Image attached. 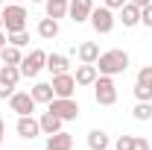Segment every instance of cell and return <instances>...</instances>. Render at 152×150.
I'll return each mask as SVG.
<instances>
[{
	"label": "cell",
	"mask_w": 152,
	"mask_h": 150,
	"mask_svg": "<svg viewBox=\"0 0 152 150\" xmlns=\"http://www.w3.org/2000/svg\"><path fill=\"white\" fill-rule=\"evenodd\" d=\"M96 71L105 76H117V74H126L129 71V53L126 50H120V47H114V50H105V53H99V59L94 62Z\"/></svg>",
	"instance_id": "6da1fadb"
},
{
	"label": "cell",
	"mask_w": 152,
	"mask_h": 150,
	"mask_svg": "<svg viewBox=\"0 0 152 150\" xmlns=\"http://www.w3.org/2000/svg\"><path fill=\"white\" fill-rule=\"evenodd\" d=\"M108 150H111V147H108Z\"/></svg>",
	"instance_id": "f35d334b"
},
{
	"label": "cell",
	"mask_w": 152,
	"mask_h": 150,
	"mask_svg": "<svg viewBox=\"0 0 152 150\" xmlns=\"http://www.w3.org/2000/svg\"><path fill=\"white\" fill-rule=\"evenodd\" d=\"M6 41H9V38H6V33H3V30H0V50L6 47Z\"/></svg>",
	"instance_id": "d6a6232c"
},
{
	"label": "cell",
	"mask_w": 152,
	"mask_h": 150,
	"mask_svg": "<svg viewBox=\"0 0 152 150\" xmlns=\"http://www.w3.org/2000/svg\"><path fill=\"white\" fill-rule=\"evenodd\" d=\"M140 24H143V27H149V30H152V3H149V6H143V9H140Z\"/></svg>",
	"instance_id": "83f0119b"
},
{
	"label": "cell",
	"mask_w": 152,
	"mask_h": 150,
	"mask_svg": "<svg viewBox=\"0 0 152 150\" xmlns=\"http://www.w3.org/2000/svg\"><path fill=\"white\" fill-rule=\"evenodd\" d=\"M137 85H146V88H152V65H143L140 71H137V79H134Z\"/></svg>",
	"instance_id": "d4e9b609"
},
{
	"label": "cell",
	"mask_w": 152,
	"mask_h": 150,
	"mask_svg": "<svg viewBox=\"0 0 152 150\" xmlns=\"http://www.w3.org/2000/svg\"><path fill=\"white\" fill-rule=\"evenodd\" d=\"M0 6H3V0H0Z\"/></svg>",
	"instance_id": "74e56055"
},
{
	"label": "cell",
	"mask_w": 152,
	"mask_h": 150,
	"mask_svg": "<svg viewBox=\"0 0 152 150\" xmlns=\"http://www.w3.org/2000/svg\"><path fill=\"white\" fill-rule=\"evenodd\" d=\"M0 30H3V15H0Z\"/></svg>",
	"instance_id": "e575fe53"
},
{
	"label": "cell",
	"mask_w": 152,
	"mask_h": 150,
	"mask_svg": "<svg viewBox=\"0 0 152 150\" xmlns=\"http://www.w3.org/2000/svg\"><path fill=\"white\" fill-rule=\"evenodd\" d=\"M29 94H32L35 103H50V100L56 97V94H53V82H35Z\"/></svg>",
	"instance_id": "ffe728a7"
},
{
	"label": "cell",
	"mask_w": 152,
	"mask_h": 150,
	"mask_svg": "<svg viewBox=\"0 0 152 150\" xmlns=\"http://www.w3.org/2000/svg\"><path fill=\"white\" fill-rule=\"evenodd\" d=\"M38 36L44 38V41H53V38L58 36V21H56V18H47V15H44V18L38 21Z\"/></svg>",
	"instance_id": "ac0fdd59"
},
{
	"label": "cell",
	"mask_w": 152,
	"mask_h": 150,
	"mask_svg": "<svg viewBox=\"0 0 152 150\" xmlns=\"http://www.w3.org/2000/svg\"><path fill=\"white\" fill-rule=\"evenodd\" d=\"M38 124H41V132H44V135H53V132H58L61 127H64V121H61L56 112H50V109H47V112H41Z\"/></svg>",
	"instance_id": "5bb4252c"
},
{
	"label": "cell",
	"mask_w": 152,
	"mask_h": 150,
	"mask_svg": "<svg viewBox=\"0 0 152 150\" xmlns=\"http://www.w3.org/2000/svg\"><path fill=\"white\" fill-rule=\"evenodd\" d=\"M117 21H120L126 30H132V27H137V24H140V9H137L134 3H129V0H126V3L120 6V18H117Z\"/></svg>",
	"instance_id": "7c38bea8"
},
{
	"label": "cell",
	"mask_w": 152,
	"mask_h": 150,
	"mask_svg": "<svg viewBox=\"0 0 152 150\" xmlns=\"http://www.w3.org/2000/svg\"><path fill=\"white\" fill-rule=\"evenodd\" d=\"M88 147L91 150H108L111 147V138L105 130H91L88 132Z\"/></svg>",
	"instance_id": "d6986e66"
},
{
	"label": "cell",
	"mask_w": 152,
	"mask_h": 150,
	"mask_svg": "<svg viewBox=\"0 0 152 150\" xmlns=\"http://www.w3.org/2000/svg\"><path fill=\"white\" fill-rule=\"evenodd\" d=\"M20 76H23V74H20L18 65H3V68H0V100H6V97L15 94Z\"/></svg>",
	"instance_id": "8992f818"
},
{
	"label": "cell",
	"mask_w": 152,
	"mask_h": 150,
	"mask_svg": "<svg viewBox=\"0 0 152 150\" xmlns=\"http://www.w3.org/2000/svg\"><path fill=\"white\" fill-rule=\"evenodd\" d=\"M94 12V0H70L67 3V15L73 24H85Z\"/></svg>",
	"instance_id": "30bf717a"
},
{
	"label": "cell",
	"mask_w": 152,
	"mask_h": 150,
	"mask_svg": "<svg viewBox=\"0 0 152 150\" xmlns=\"http://www.w3.org/2000/svg\"><path fill=\"white\" fill-rule=\"evenodd\" d=\"M129 3H134V6H137V9H143V6H149L152 0H129Z\"/></svg>",
	"instance_id": "4dcf8cb0"
},
{
	"label": "cell",
	"mask_w": 152,
	"mask_h": 150,
	"mask_svg": "<svg viewBox=\"0 0 152 150\" xmlns=\"http://www.w3.org/2000/svg\"><path fill=\"white\" fill-rule=\"evenodd\" d=\"M73 91H76V79H73L70 71L53 76V94L56 97H73Z\"/></svg>",
	"instance_id": "8fae6325"
},
{
	"label": "cell",
	"mask_w": 152,
	"mask_h": 150,
	"mask_svg": "<svg viewBox=\"0 0 152 150\" xmlns=\"http://www.w3.org/2000/svg\"><path fill=\"white\" fill-rule=\"evenodd\" d=\"M47 150H73V135L67 130H58L47 135Z\"/></svg>",
	"instance_id": "4fadbf2b"
},
{
	"label": "cell",
	"mask_w": 152,
	"mask_h": 150,
	"mask_svg": "<svg viewBox=\"0 0 152 150\" xmlns=\"http://www.w3.org/2000/svg\"><path fill=\"white\" fill-rule=\"evenodd\" d=\"M0 15H3V30H6V33L26 30V18H29V12H26L20 3H6V6L0 9Z\"/></svg>",
	"instance_id": "7a4b0ae2"
},
{
	"label": "cell",
	"mask_w": 152,
	"mask_h": 150,
	"mask_svg": "<svg viewBox=\"0 0 152 150\" xmlns=\"http://www.w3.org/2000/svg\"><path fill=\"white\" fill-rule=\"evenodd\" d=\"M9 3H20V0H9Z\"/></svg>",
	"instance_id": "d590c367"
},
{
	"label": "cell",
	"mask_w": 152,
	"mask_h": 150,
	"mask_svg": "<svg viewBox=\"0 0 152 150\" xmlns=\"http://www.w3.org/2000/svg\"><path fill=\"white\" fill-rule=\"evenodd\" d=\"M88 24L94 27V33H99V36H108V33L114 30V24H117V18H114V9H108V6H94V12H91Z\"/></svg>",
	"instance_id": "277c9868"
},
{
	"label": "cell",
	"mask_w": 152,
	"mask_h": 150,
	"mask_svg": "<svg viewBox=\"0 0 152 150\" xmlns=\"http://www.w3.org/2000/svg\"><path fill=\"white\" fill-rule=\"evenodd\" d=\"M20 74L23 76H29V79H35L38 74H41V71H44V68H47V53H44V50H29V53H26V56L20 59Z\"/></svg>",
	"instance_id": "5b68a950"
},
{
	"label": "cell",
	"mask_w": 152,
	"mask_h": 150,
	"mask_svg": "<svg viewBox=\"0 0 152 150\" xmlns=\"http://www.w3.org/2000/svg\"><path fill=\"white\" fill-rule=\"evenodd\" d=\"M67 3H70V0H44L47 18H56V21H61L64 15H67Z\"/></svg>",
	"instance_id": "44dd1931"
},
{
	"label": "cell",
	"mask_w": 152,
	"mask_h": 150,
	"mask_svg": "<svg viewBox=\"0 0 152 150\" xmlns=\"http://www.w3.org/2000/svg\"><path fill=\"white\" fill-rule=\"evenodd\" d=\"M15 132H18L20 138L32 141L35 135H41V124H38V118H32V115H18V124H15Z\"/></svg>",
	"instance_id": "9c48e42d"
},
{
	"label": "cell",
	"mask_w": 152,
	"mask_h": 150,
	"mask_svg": "<svg viewBox=\"0 0 152 150\" xmlns=\"http://www.w3.org/2000/svg\"><path fill=\"white\" fill-rule=\"evenodd\" d=\"M126 0H102V6H108V9H120Z\"/></svg>",
	"instance_id": "f546056e"
},
{
	"label": "cell",
	"mask_w": 152,
	"mask_h": 150,
	"mask_svg": "<svg viewBox=\"0 0 152 150\" xmlns=\"http://www.w3.org/2000/svg\"><path fill=\"white\" fill-rule=\"evenodd\" d=\"M76 53H79V62L94 65L96 59H99V44H96V41H82V44L76 47Z\"/></svg>",
	"instance_id": "e0dca14e"
},
{
	"label": "cell",
	"mask_w": 152,
	"mask_h": 150,
	"mask_svg": "<svg viewBox=\"0 0 152 150\" xmlns=\"http://www.w3.org/2000/svg\"><path fill=\"white\" fill-rule=\"evenodd\" d=\"M134 97H137V100H152V88L137 85V82H134Z\"/></svg>",
	"instance_id": "4316f807"
},
{
	"label": "cell",
	"mask_w": 152,
	"mask_h": 150,
	"mask_svg": "<svg viewBox=\"0 0 152 150\" xmlns=\"http://www.w3.org/2000/svg\"><path fill=\"white\" fill-rule=\"evenodd\" d=\"M132 150H149V141H146L143 135H134V147Z\"/></svg>",
	"instance_id": "f1b7e54d"
},
{
	"label": "cell",
	"mask_w": 152,
	"mask_h": 150,
	"mask_svg": "<svg viewBox=\"0 0 152 150\" xmlns=\"http://www.w3.org/2000/svg\"><path fill=\"white\" fill-rule=\"evenodd\" d=\"M47 109L56 112L61 121H76V118H79V103H76L73 97H53V100L47 103Z\"/></svg>",
	"instance_id": "52a82bcc"
},
{
	"label": "cell",
	"mask_w": 152,
	"mask_h": 150,
	"mask_svg": "<svg viewBox=\"0 0 152 150\" xmlns=\"http://www.w3.org/2000/svg\"><path fill=\"white\" fill-rule=\"evenodd\" d=\"M134 147V135H120L114 141V150H132Z\"/></svg>",
	"instance_id": "484cf974"
},
{
	"label": "cell",
	"mask_w": 152,
	"mask_h": 150,
	"mask_svg": "<svg viewBox=\"0 0 152 150\" xmlns=\"http://www.w3.org/2000/svg\"><path fill=\"white\" fill-rule=\"evenodd\" d=\"M3 138H6V124H3V118H0V144H3Z\"/></svg>",
	"instance_id": "1f68e13d"
},
{
	"label": "cell",
	"mask_w": 152,
	"mask_h": 150,
	"mask_svg": "<svg viewBox=\"0 0 152 150\" xmlns=\"http://www.w3.org/2000/svg\"><path fill=\"white\" fill-rule=\"evenodd\" d=\"M29 3H44V0H29Z\"/></svg>",
	"instance_id": "836d02e7"
},
{
	"label": "cell",
	"mask_w": 152,
	"mask_h": 150,
	"mask_svg": "<svg viewBox=\"0 0 152 150\" xmlns=\"http://www.w3.org/2000/svg\"><path fill=\"white\" fill-rule=\"evenodd\" d=\"M6 38H9V44H15V47H20V50L29 44V33H26V30H18V33H6Z\"/></svg>",
	"instance_id": "cb8c5ba5"
},
{
	"label": "cell",
	"mask_w": 152,
	"mask_h": 150,
	"mask_svg": "<svg viewBox=\"0 0 152 150\" xmlns=\"http://www.w3.org/2000/svg\"><path fill=\"white\" fill-rule=\"evenodd\" d=\"M0 68H3V62H0Z\"/></svg>",
	"instance_id": "8d00e7d4"
},
{
	"label": "cell",
	"mask_w": 152,
	"mask_h": 150,
	"mask_svg": "<svg viewBox=\"0 0 152 150\" xmlns=\"http://www.w3.org/2000/svg\"><path fill=\"white\" fill-rule=\"evenodd\" d=\"M20 59H23V53H20V47H15V44H6L0 50V62L3 65H20Z\"/></svg>",
	"instance_id": "7402d4cb"
},
{
	"label": "cell",
	"mask_w": 152,
	"mask_h": 150,
	"mask_svg": "<svg viewBox=\"0 0 152 150\" xmlns=\"http://www.w3.org/2000/svg\"><path fill=\"white\" fill-rule=\"evenodd\" d=\"M96 76H99V71H96V65H79L76 68V74H73V79H76V85H94L96 82Z\"/></svg>",
	"instance_id": "2e32d148"
},
{
	"label": "cell",
	"mask_w": 152,
	"mask_h": 150,
	"mask_svg": "<svg viewBox=\"0 0 152 150\" xmlns=\"http://www.w3.org/2000/svg\"><path fill=\"white\" fill-rule=\"evenodd\" d=\"M35 100H32V94L29 91H15L12 94V97H9V109H12V112L15 115H32L35 112Z\"/></svg>",
	"instance_id": "ba28073f"
},
{
	"label": "cell",
	"mask_w": 152,
	"mask_h": 150,
	"mask_svg": "<svg viewBox=\"0 0 152 150\" xmlns=\"http://www.w3.org/2000/svg\"><path fill=\"white\" fill-rule=\"evenodd\" d=\"M132 115H134V121H152V100H137Z\"/></svg>",
	"instance_id": "603a6c76"
},
{
	"label": "cell",
	"mask_w": 152,
	"mask_h": 150,
	"mask_svg": "<svg viewBox=\"0 0 152 150\" xmlns=\"http://www.w3.org/2000/svg\"><path fill=\"white\" fill-rule=\"evenodd\" d=\"M94 100L99 106H114L117 103V85H114V76L99 74L94 82Z\"/></svg>",
	"instance_id": "3957f363"
},
{
	"label": "cell",
	"mask_w": 152,
	"mask_h": 150,
	"mask_svg": "<svg viewBox=\"0 0 152 150\" xmlns=\"http://www.w3.org/2000/svg\"><path fill=\"white\" fill-rule=\"evenodd\" d=\"M47 71L56 76V74H67L70 71V59L64 53H47Z\"/></svg>",
	"instance_id": "9a60e30c"
}]
</instances>
